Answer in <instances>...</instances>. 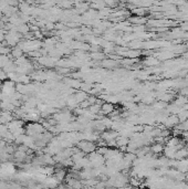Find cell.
Listing matches in <instances>:
<instances>
[{
  "instance_id": "6da1fadb",
  "label": "cell",
  "mask_w": 188,
  "mask_h": 189,
  "mask_svg": "<svg viewBox=\"0 0 188 189\" xmlns=\"http://www.w3.org/2000/svg\"><path fill=\"white\" fill-rule=\"evenodd\" d=\"M89 162H90L92 168H100L105 165V158L103 155L98 154V152H94L90 155H88Z\"/></svg>"
},
{
  "instance_id": "7a4b0ae2",
  "label": "cell",
  "mask_w": 188,
  "mask_h": 189,
  "mask_svg": "<svg viewBox=\"0 0 188 189\" xmlns=\"http://www.w3.org/2000/svg\"><path fill=\"white\" fill-rule=\"evenodd\" d=\"M77 148L80 149L81 152H83L85 155H90L92 153L96 152V144L92 142H88V141H81L80 143H77Z\"/></svg>"
},
{
  "instance_id": "3957f363",
  "label": "cell",
  "mask_w": 188,
  "mask_h": 189,
  "mask_svg": "<svg viewBox=\"0 0 188 189\" xmlns=\"http://www.w3.org/2000/svg\"><path fill=\"white\" fill-rule=\"evenodd\" d=\"M163 123H164L165 128H167V129L175 128L176 126L179 124V120H178L177 115H173V114H170V115H168L166 118H165V121L163 122Z\"/></svg>"
},
{
  "instance_id": "277c9868",
  "label": "cell",
  "mask_w": 188,
  "mask_h": 189,
  "mask_svg": "<svg viewBox=\"0 0 188 189\" xmlns=\"http://www.w3.org/2000/svg\"><path fill=\"white\" fill-rule=\"evenodd\" d=\"M164 148H165V146L162 144V143H156V142H155L151 147H149V150H151V153L153 154L154 156H157V155H159V154H162V153L164 152Z\"/></svg>"
},
{
  "instance_id": "5b68a950",
  "label": "cell",
  "mask_w": 188,
  "mask_h": 189,
  "mask_svg": "<svg viewBox=\"0 0 188 189\" xmlns=\"http://www.w3.org/2000/svg\"><path fill=\"white\" fill-rule=\"evenodd\" d=\"M128 21H130L132 24H135V26H144L145 23H147V18L145 17H137V16H132L128 17Z\"/></svg>"
},
{
  "instance_id": "8992f818",
  "label": "cell",
  "mask_w": 188,
  "mask_h": 189,
  "mask_svg": "<svg viewBox=\"0 0 188 189\" xmlns=\"http://www.w3.org/2000/svg\"><path fill=\"white\" fill-rule=\"evenodd\" d=\"M73 97H74L75 102L80 105L81 103H83L84 101L88 100L89 94L86 92H83V91H77V92H75L74 94H73Z\"/></svg>"
},
{
  "instance_id": "52a82bcc",
  "label": "cell",
  "mask_w": 188,
  "mask_h": 189,
  "mask_svg": "<svg viewBox=\"0 0 188 189\" xmlns=\"http://www.w3.org/2000/svg\"><path fill=\"white\" fill-rule=\"evenodd\" d=\"M115 110V106L111 103H106L104 102L102 104V108H101V113L103 114V115H111L112 113L114 112Z\"/></svg>"
},
{
  "instance_id": "ba28073f",
  "label": "cell",
  "mask_w": 188,
  "mask_h": 189,
  "mask_svg": "<svg viewBox=\"0 0 188 189\" xmlns=\"http://www.w3.org/2000/svg\"><path fill=\"white\" fill-rule=\"evenodd\" d=\"M101 65L106 69H113L117 65V62L115 60H103L101 63Z\"/></svg>"
},
{
  "instance_id": "9c48e42d",
  "label": "cell",
  "mask_w": 188,
  "mask_h": 189,
  "mask_svg": "<svg viewBox=\"0 0 188 189\" xmlns=\"http://www.w3.org/2000/svg\"><path fill=\"white\" fill-rule=\"evenodd\" d=\"M11 55H12L13 58L17 60V59L23 57V51H22L21 49H19L18 47H16V48H13L12 50H11Z\"/></svg>"
},
{
  "instance_id": "30bf717a",
  "label": "cell",
  "mask_w": 188,
  "mask_h": 189,
  "mask_svg": "<svg viewBox=\"0 0 188 189\" xmlns=\"http://www.w3.org/2000/svg\"><path fill=\"white\" fill-rule=\"evenodd\" d=\"M159 63V60L156 58H154V57H149L145 60V64H147L148 66H155L157 65Z\"/></svg>"
},
{
  "instance_id": "8fae6325",
  "label": "cell",
  "mask_w": 188,
  "mask_h": 189,
  "mask_svg": "<svg viewBox=\"0 0 188 189\" xmlns=\"http://www.w3.org/2000/svg\"><path fill=\"white\" fill-rule=\"evenodd\" d=\"M133 13L137 17H145L147 11H146L145 8H134L133 9Z\"/></svg>"
},
{
  "instance_id": "7c38bea8",
  "label": "cell",
  "mask_w": 188,
  "mask_h": 189,
  "mask_svg": "<svg viewBox=\"0 0 188 189\" xmlns=\"http://www.w3.org/2000/svg\"><path fill=\"white\" fill-rule=\"evenodd\" d=\"M166 103L162 102V101H158V102H156L155 104L153 105V108L154 110H156V111H162L164 110L165 107H166Z\"/></svg>"
},
{
  "instance_id": "4fadbf2b",
  "label": "cell",
  "mask_w": 188,
  "mask_h": 189,
  "mask_svg": "<svg viewBox=\"0 0 188 189\" xmlns=\"http://www.w3.org/2000/svg\"><path fill=\"white\" fill-rule=\"evenodd\" d=\"M90 57L91 58H93L94 60H96V61H98V60H101V61H103V58H104V53H102V52H93V53H91L90 54Z\"/></svg>"
},
{
  "instance_id": "5bb4252c",
  "label": "cell",
  "mask_w": 188,
  "mask_h": 189,
  "mask_svg": "<svg viewBox=\"0 0 188 189\" xmlns=\"http://www.w3.org/2000/svg\"><path fill=\"white\" fill-rule=\"evenodd\" d=\"M187 142H188V139H187Z\"/></svg>"
}]
</instances>
